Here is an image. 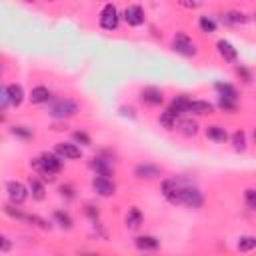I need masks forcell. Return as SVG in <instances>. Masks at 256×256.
I'll return each instance as SVG.
<instances>
[{
  "label": "cell",
  "instance_id": "5b68a950",
  "mask_svg": "<svg viewBox=\"0 0 256 256\" xmlns=\"http://www.w3.org/2000/svg\"><path fill=\"white\" fill-rule=\"evenodd\" d=\"M98 22H100V28H104L108 32H114L118 28V24H120V12H118V8L114 4H110V2L104 4L102 10H100Z\"/></svg>",
  "mask_w": 256,
  "mask_h": 256
},
{
  "label": "cell",
  "instance_id": "b9f144b4",
  "mask_svg": "<svg viewBox=\"0 0 256 256\" xmlns=\"http://www.w3.org/2000/svg\"><path fill=\"white\" fill-rule=\"evenodd\" d=\"M82 256H98V254H94V252H84Z\"/></svg>",
  "mask_w": 256,
  "mask_h": 256
},
{
  "label": "cell",
  "instance_id": "ab89813d",
  "mask_svg": "<svg viewBox=\"0 0 256 256\" xmlns=\"http://www.w3.org/2000/svg\"><path fill=\"white\" fill-rule=\"evenodd\" d=\"M86 214H88L90 218H96V216H98V210H94V206L88 204V206H86Z\"/></svg>",
  "mask_w": 256,
  "mask_h": 256
},
{
  "label": "cell",
  "instance_id": "30bf717a",
  "mask_svg": "<svg viewBox=\"0 0 256 256\" xmlns=\"http://www.w3.org/2000/svg\"><path fill=\"white\" fill-rule=\"evenodd\" d=\"M162 174V168L156 166V164H150V162H142L134 168V176L138 180H154Z\"/></svg>",
  "mask_w": 256,
  "mask_h": 256
},
{
  "label": "cell",
  "instance_id": "d590c367",
  "mask_svg": "<svg viewBox=\"0 0 256 256\" xmlns=\"http://www.w3.org/2000/svg\"><path fill=\"white\" fill-rule=\"evenodd\" d=\"M218 108L224 110V112H228V114H234L236 108H238V104L236 102H228V100H218Z\"/></svg>",
  "mask_w": 256,
  "mask_h": 256
},
{
  "label": "cell",
  "instance_id": "9a60e30c",
  "mask_svg": "<svg viewBox=\"0 0 256 256\" xmlns=\"http://www.w3.org/2000/svg\"><path fill=\"white\" fill-rule=\"evenodd\" d=\"M190 100L192 98H188L186 94H180V96H176L172 102H170V106L166 108L168 112H172L176 118H180L184 112H188V106H190Z\"/></svg>",
  "mask_w": 256,
  "mask_h": 256
},
{
  "label": "cell",
  "instance_id": "d6a6232c",
  "mask_svg": "<svg viewBox=\"0 0 256 256\" xmlns=\"http://www.w3.org/2000/svg\"><path fill=\"white\" fill-rule=\"evenodd\" d=\"M244 202L250 210H256V188H246L244 190Z\"/></svg>",
  "mask_w": 256,
  "mask_h": 256
},
{
  "label": "cell",
  "instance_id": "6da1fadb",
  "mask_svg": "<svg viewBox=\"0 0 256 256\" xmlns=\"http://www.w3.org/2000/svg\"><path fill=\"white\" fill-rule=\"evenodd\" d=\"M162 194L170 204L176 206H188V208H200L204 202L202 192L192 186V182L184 176H174V178H166L162 182Z\"/></svg>",
  "mask_w": 256,
  "mask_h": 256
},
{
  "label": "cell",
  "instance_id": "7c38bea8",
  "mask_svg": "<svg viewBox=\"0 0 256 256\" xmlns=\"http://www.w3.org/2000/svg\"><path fill=\"white\" fill-rule=\"evenodd\" d=\"M216 50H218V54H220V58L224 60V62H230V64H236V60H238V50L228 42V40H218L216 42Z\"/></svg>",
  "mask_w": 256,
  "mask_h": 256
},
{
  "label": "cell",
  "instance_id": "52a82bcc",
  "mask_svg": "<svg viewBox=\"0 0 256 256\" xmlns=\"http://www.w3.org/2000/svg\"><path fill=\"white\" fill-rule=\"evenodd\" d=\"M122 16H124L126 24H128V26H132V28L142 26V24H144V20H146L144 8H142L140 4H130V6H126V8H124V12H122Z\"/></svg>",
  "mask_w": 256,
  "mask_h": 256
},
{
  "label": "cell",
  "instance_id": "7bdbcfd3",
  "mask_svg": "<svg viewBox=\"0 0 256 256\" xmlns=\"http://www.w3.org/2000/svg\"><path fill=\"white\" fill-rule=\"evenodd\" d=\"M252 136H254V142H256V130H254V134H252Z\"/></svg>",
  "mask_w": 256,
  "mask_h": 256
},
{
  "label": "cell",
  "instance_id": "f546056e",
  "mask_svg": "<svg viewBox=\"0 0 256 256\" xmlns=\"http://www.w3.org/2000/svg\"><path fill=\"white\" fill-rule=\"evenodd\" d=\"M198 26H200V30H202V32H206V34L216 32V20H214L212 16H200Z\"/></svg>",
  "mask_w": 256,
  "mask_h": 256
},
{
  "label": "cell",
  "instance_id": "d4e9b609",
  "mask_svg": "<svg viewBox=\"0 0 256 256\" xmlns=\"http://www.w3.org/2000/svg\"><path fill=\"white\" fill-rule=\"evenodd\" d=\"M52 218H54V224H58L60 228H64V230H70L72 228V218H70V214L68 212H64V210H54V214H52Z\"/></svg>",
  "mask_w": 256,
  "mask_h": 256
},
{
  "label": "cell",
  "instance_id": "f1b7e54d",
  "mask_svg": "<svg viewBox=\"0 0 256 256\" xmlns=\"http://www.w3.org/2000/svg\"><path fill=\"white\" fill-rule=\"evenodd\" d=\"M236 248L240 252H250L256 248V236H240L236 242Z\"/></svg>",
  "mask_w": 256,
  "mask_h": 256
},
{
  "label": "cell",
  "instance_id": "8d00e7d4",
  "mask_svg": "<svg viewBox=\"0 0 256 256\" xmlns=\"http://www.w3.org/2000/svg\"><path fill=\"white\" fill-rule=\"evenodd\" d=\"M58 192H60V196H66L68 200H72V198H74V188H72L70 184H62V186L58 188Z\"/></svg>",
  "mask_w": 256,
  "mask_h": 256
},
{
  "label": "cell",
  "instance_id": "3957f363",
  "mask_svg": "<svg viewBox=\"0 0 256 256\" xmlns=\"http://www.w3.org/2000/svg\"><path fill=\"white\" fill-rule=\"evenodd\" d=\"M76 112H78V104L74 100H70V98H56L48 106V114L52 118H56V120L72 118Z\"/></svg>",
  "mask_w": 256,
  "mask_h": 256
},
{
  "label": "cell",
  "instance_id": "74e56055",
  "mask_svg": "<svg viewBox=\"0 0 256 256\" xmlns=\"http://www.w3.org/2000/svg\"><path fill=\"white\" fill-rule=\"evenodd\" d=\"M10 106V100H8V92H6V86L0 90V108L2 112H6V108Z\"/></svg>",
  "mask_w": 256,
  "mask_h": 256
},
{
  "label": "cell",
  "instance_id": "1f68e13d",
  "mask_svg": "<svg viewBox=\"0 0 256 256\" xmlns=\"http://www.w3.org/2000/svg\"><path fill=\"white\" fill-rule=\"evenodd\" d=\"M4 212L10 216V218H14V220H26V212H22L20 208H16L14 204H4Z\"/></svg>",
  "mask_w": 256,
  "mask_h": 256
},
{
  "label": "cell",
  "instance_id": "7402d4cb",
  "mask_svg": "<svg viewBox=\"0 0 256 256\" xmlns=\"http://www.w3.org/2000/svg\"><path fill=\"white\" fill-rule=\"evenodd\" d=\"M176 128H178V132H182L184 136H196L198 130H200L198 122L192 120V118H180L178 124H176Z\"/></svg>",
  "mask_w": 256,
  "mask_h": 256
},
{
  "label": "cell",
  "instance_id": "7a4b0ae2",
  "mask_svg": "<svg viewBox=\"0 0 256 256\" xmlns=\"http://www.w3.org/2000/svg\"><path fill=\"white\" fill-rule=\"evenodd\" d=\"M30 166L36 170L38 176H42V180L54 182V174L62 170V158L54 152H42L38 158L30 162Z\"/></svg>",
  "mask_w": 256,
  "mask_h": 256
},
{
  "label": "cell",
  "instance_id": "60d3db41",
  "mask_svg": "<svg viewBox=\"0 0 256 256\" xmlns=\"http://www.w3.org/2000/svg\"><path fill=\"white\" fill-rule=\"evenodd\" d=\"M120 110H122V114H124V116H126V114H130V116L134 118V108H124V106H122Z\"/></svg>",
  "mask_w": 256,
  "mask_h": 256
},
{
  "label": "cell",
  "instance_id": "8992f818",
  "mask_svg": "<svg viewBox=\"0 0 256 256\" xmlns=\"http://www.w3.org/2000/svg\"><path fill=\"white\" fill-rule=\"evenodd\" d=\"M6 192H8L10 204H14V206L24 204L26 198L30 196V190H28L22 182H18V180H8V182H6Z\"/></svg>",
  "mask_w": 256,
  "mask_h": 256
},
{
  "label": "cell",
  "instance_id": "83f0119b",
  "mask_svg": "<svg viewBox=\"0 0 256 256\" xmlns=\"http://www.w3.org/2000/svg\"><path fill=\"white\" fill-rule=\"evenodd\" d=\"M24 222H28V224H32V226H36L40 230H50L52 228V224L48 220H44L42 216H38V214H26V220Z\"/></svg>",
  "mask_w": 256,
  "mask_h": 256
},
{
  "label": "cell",
  "instance_id": "2e32d148",
  "mask_svg": "<svg viewBox=\"0 0 256 256\" xmlns=\"http://www.w3.org/2000/svg\"><path fill=\"white\" fill-rule=\"evenodd\" d=\"M216 106L208 100H190V106H188V112L196 114V116H208V114H214Z\"/></svg>",
  "mask_w": 256,
  "mask_h": 256
},
{
  "label": "cell",
  "instance_id": "9c48e42d",
  "mask_svg": "<svg viewBox=\"0 0 256 256\" xmlns=\"http://www.w3.org/2000/svg\"><path fill=\"white\" fill-rule=\"evenodd\" d=\"M54 154H58L62 160H76L82 156V150L74 142H58L54 146Z\"/></svg>",
  "mask_w": 256,
  "mask_h": 256
},
{
  "label": "cell",
  "instance_id": "484cf974",
  "mask_svg": "<svg viewBox=\"0 0 256 256\" xmlns=\"http://www.w3.org/2000/svg\"><path fill=\"white\" fill-rule=\"evenodd\" d=\"M178 120L180 118H176L172 112H168V110H164V112H160V116H158V122L166 128V130H172V128H176V124H178Z\"/></svg>",
  "mask_w": 256,
  "mask_h": 256
},
{
  "label": "cell",
  "instance_id": "ba28073f",
  "mask_svg": "<svg viewBox=\"0 0 256 256\" xmlns=\"http://www.w3.org/2000/svg\"><path fill=\"white\" fill-rule=\"evenodd\" d=\"M92 190H94L98 196L108 198V196H114V192H116V184H114L110 178L94 176V178H92Z\"/></svg>",
  "mask_w": 256,
  "mask_h": 256
},
{
  "label": "cell",
  "instance_id": "277c9868",
  "mask_svg": "<svg viewBox=\"0 0 256 256\" xmlns=\"http://www.w3.org/2000/svg\"><path fill=\"white\" fill-rule=\"evenodd\" d=\"M172 50L176 54H180V56H186V58L196 56V52H198L196 42L190 36H186L184 32H176L174 34V38H172Z\"/></svg>",
  "mask_w": 256,
  "mask_h": 256
},
{
  "label": "cell",
  "instance_id": "4dcf8cb0",
  "mask_svg": "<svg viewBox=\"0 0 256 256\" xmlns=\"http://www.w3.org/2000/svg\"><path fill=\"white\" fill-rule=\"evenodd\" d=\"M10 132H12L16 138H20V140H32V138H34V132H32V128H28V126H12Z\"/></svg>",
  "mask_w": 256,
  "mask_h": 256
},
{
  "label": "cell",
  "instance_id": "44dd1931",
  "mask_svg": "<svg viewBox=\"0 0 256 256\" xmlns=\"http://www.w3.org/2000/svg\"><path fill=\"white\" fill-rule=\"evenodd\" d=\"M6 92H8V100H10V106H20L24 102V88L20 84H8L6 86Z\"/></svg>",
  "mask_w": 256,
  "mask_h": 256
},
{
  "label": "cell",
  "instance_id": "8fae6325",
  "mask_svg": "<svg viewBox=\"0 0 256 256\" xmlns=\"http://www.w3.org/2000/svg\"><path fill=\"white\" fill-rule=\"evenodd\" d=\"M140 100L146 104V106H160L162 100H164V94L160 88L156 86H146L140 90Z\"/></svg>",
  "mask_w": 256,
  "mask_h": 256
},
{
  "label": "cell",
  "instance_id": "4316f807",
  "mask_svg": "<svg viewBox=\"0 0 256 256\" xmlns=\"http://www.w3.org/2000/svg\"><path fill=\"white\" fill-rule=\"evenodd\" d=\"M230 140H232V148H234L236 152H244V150H246V134H244L242 130H236V132L230 136Z\"/></svg>",
  "mask_w": 256,
  "mask_h": 256
},
{
  "label": "cell",
  "instance_id": "ac0fdd59",
  "mask_svg": "<svg viewBox=\"0 0 256 256\" xmlns=\"http://www.w3.org/2000/svg\"><path fill=\"white\" fill-rule=\"evenodd\" d=\"M206 138L212 140V142L224 144V142L228 140V132H226V128L220 126V124H210V126H206Z\"/></svg>",
  "mask_w": 256,
  "mask_h": 256
},
{
  "label": "cell",
  "instance_id": "f35d334b",
  "mask_svg": "<svg viewBox=\"0 0 256 256\" xmlns=\"http://www.w3.org/2000/svg\"><path fill=\"white\" fill-rule=\"evenodd\" d=\"M0 242H2L0 250H2V252H8V250H10V240H8L6 236H2V238H0Z\"/></svg>",
  "mask_w": 256,
  "mask_h": 256
},
{
  "label": "cell",
  "instance_id": "ffe728a7",
  "mask_svg": "<svg viewBox=\"0 0 256 256\" xmlns=\"http://www.w3.org/2000/svg\"><path fill=\"white\" fill-rule=\"evenodd\" d=\"M50 98H52V92L48 90V86L38 84V86H34V88L30 90V102H32V104H44V102H48Z\"/></svg>",
  "mask_w": 256,
  "mask_h": 256
},
{
  "label": "cell",
  "instance_id": "4fadbf2b",
  "mask_svg": "<svg viewBox=\"0 0 256 256\" xmlns=\"http://www.w3.org/2000/svg\"><path fill=\"white\" fill-rule=\"evenodd\" d=\"M214 90L218 92V100H228V102H236L238 104V90L228 84V82H216Z\"/></svg>",
  "mask_w": 256,
  "mask_h": 256
},
{
  "label": "cell",
  "instance_id": "836d02e7",
  "mask_svg": "<svg viewBox=\"0 0 256 256\" xmlns=\"http://www.w3.org/2000/svg\"><path fill=\"white\" fill-rule=\"evenodd\" d=\"M72 138H74L76 144H82V146H90V144H92L90 136H88L84 130H76V132H72Z\"/></svg>",
  "mask_w": 256,
  "mask_h": 256
},
{
  "label": "cell",
  "instance_id": "5bb4252c",
  "mask_svg": "<svg viewBox=\"0 0 256 256\" xmlns=\"http://www.w3.org/2000/svg\"><path fill=\"white\" fill-rule=\"evenodd\" d=\"M90 168L96 172V176H104V178H108V176L114 174V170H112V162L106 160V158H102V156H94V158L90 160Z\"/></svg>",
  "mask_w": 256,
  "mask_h": 256
},
{
  "label": "cell",
  "instance_id": "cb8c5ba5",
  "mask_svg": "<svg viewBox=\"0 0 256 256\" xmlns=\"http://www.w3.org/2000/svg\"><path fill=\"white\" fill-rule=\"evenodd\" d=\"M28 190H30V194H32V198L34 200H44V196H46V188H44V182H40L38 178H28Z\"/></svg>",
  "mask_w": 256,
  "mask_h": 256
},
{
  "label": "cell",
  "instance_id": "603a6c76",
  "mask_svg": "<svg viewBox=\"0 0 256 256\" xmlns=\"http://www.w3.org/2000/svg\"><path fill=\"white\" fill-rule=\"evenodd\" d=\"M220 20L226 24V26H234V24H244L248 18L244 12H238V10H228L220 16Z\"/></svg>",
  "mask_w": 256,
  "mask_h": 256
},
{
  "label": "cell",
  "instance_id": "e575fe53",
  "mask_svg": "<svg viewBox=\"0 0 256 256\" xmlns=\"http://www.w3.org/2000/svg\"><path fill=\"white\" fill-rule=\"evenodd\" d=\"M236 74L242 78V82H244V84H250V82H252V72H250L246 66L236 64Z\"/></svg>",
  "mask_w": 256,
  "mask_h": 256
},
{
  "label": "cell",
  "instance_id": "d6986e66",
  "mask_svg": "<svg viewBox=\"0 0 256 256\" xmlns=\"http://www.w3.org/2000/svg\"><path fill=\"white\" fill-rule=\"evenodd\" d=\"M134 244H136V248L142 250V252H152V250H156V248L160 246L158 238H156V236H150V234L136 236V238H134Z\"/></svg>",
  "mask_w": 256,
  "mask_h": 256
},
{
  "label": "cell",
  "instance_id": "e0dca14e",
  "mask_svg": "<svg viewBox=\"0 0 256 256\" xmlns=\"http://www.w3.org/2000/svg\"><path fill=\"white\" fill-rule=\"evenodd\" d=\"M124 222H126V228H128V230H138V228L142 226V222H144V216H142L140 208H138V206H130L128 212H126Z\"/></svg>",
  "mask_w": 256,
  "mask_h": 256
}]
</instances>
